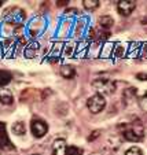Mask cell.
<instances>
[{
	"label": "cell",
	"mask_w": 147,
	"mask_h": 155,
	"mask_svg": "<svg viewBox=\"0 0 147 155\" xmlns=\"http://www.w3.org/2000/svg\"><path fill=\"white\" fill-rule=\"evenodd\" d=\"M94 89L99 95H112L115 91V82L110 78H96L92 82Z\"/></svg>",
	"instance_id": "1"
},
{
	"label": "cell",
	"mask_w": 147,
	"mask_h": 155,
	"mask_svg": "<svg viewBox=\"0 0 147 155\" xmlns=\"http://www.w3.org/2000/svg\"><path fill=\"white\" fill-rule=\"evenodd\" d=\"M25 19V11L18 8V7H12V8L7 10L3 15V21L14 26H21V22Z\"/></svg>",
	"instance_id": "2"
},
{
	"label": "cell",
	"mask_w": 147,
	"mask_h": 155,
	"mask_svg": "<svg viewBox=\"0 0 147 155\" xmlns=\"http://www.w3.org/2000/svg\"><path fill=\"white\" fill-rule=\"evenodd\" d=\"M87 106H88L89 111H91L92 114H98V113H100L103 108H105V106H106V100H105V97H103L102 95L95 94L94 96H91L88 99Z\"/></svg>",
	"instance_id": "3"
},
{
	"label": "cell",
	"mask_w": 147,
	"mask_h": 155,
	"mask_svg": "<svg viewBox=\"0 0 147 155\" xmlns=\"http://www.w3.org/2000/svg\"><path fill=\"white\" fill-rule=\"evenodd\" d=\"M124 137L128 141H140L144 137V129L139 125L131 126V128H128L124 132Z\"/></svg>",
	"instance_id": "4"
},
{
	"label": "cell",
	"mask_w": 147,
	"mask_h": 155,
	"mask_svg": "<svg viewBox=\"0 0 147 155\" xmlns=\"http://www.w3.org/2000/svg\"><path fill=\"white\" fill-rule=\"evenodd\" d=\"M30 129H32V135L35 136V137L40 139V137H43V136H45V133L48 132V125L41 120H32Z\"/></svg>",
	"instance_id": "5"
},
{
	"label": "cell",
	"mask_w": 147,
	"mask_h": 155,
	"mask_svg": "<svg viewBox=\"0 0 147 155\" xmlns=\"http://www.w3.org/2000/svg\"><path fill=\"white\" fill-rule=\"evenodd\" d=\"M135 7H136V3L132 2V0H122V2H118L117 4V10L122 17H128L129 14H132Z\"/></svg>",
	"instance_id": "6"
},
{
	"label": "cell",
	"mask_w": 147,
	"mask_h": 155,
	"mask_svg": "<svg viewBox=\"0 0 147 155\" xmlns=\"http://www.w3.org/2000/svg\"><path fill=\"white\" fill-rule=\"evenodd\" d=\"M45 28V21L41 17H36L35 19L30 22V28H29V32L32 35V37H36L37 35H40Z\"/></svg>",
	"instance_id": "7"
},
{
	"label": "cell",
	"mask_w": 147,
	"mask_h": 155,
	"mask_svg": "<svg viewBox=\"0 0 147 155\" xmlns=\"http://www.w3.org/2000/svg\"><path fill=\"white\" fill-rule=\"evenodd\" d=\"M68 152V144L65 139H56L52 143V154L54 155H66Z\"/></svg>",
	"instance_id": "8"
},
{
	"label": "cell",
	"mask_w": 147,
	"mask_h": 155,
	"mask_svg": "<svg viewBox=\"0 0 147 155\" xmlns=\"http://www.w3.org/2000/svg\"><path fill=\"white\" fill-rule=\"evenodd\" d=\"M0 148L6 150V151H14L15 150L14 144L10 141L8 136L6 135V132H2V133H0Z\"/></svg>",
	"instance_id": "9"
},
{
	"label": "cell",
	"mask_w": 147,
	"mask_h": 155,
	"mask_svg": "<svg viewBox=\"0 0 147 155\" xmlns=\"http://www.w3.org/2000/svg\"><path fill=\"white\" fill-rule=\"evenodd\" d=\"M59 71H61V76L63 78H73L76 76V70H74V68L70 66V64H63Z\"/></svg>",
	"instance_id": "10"
},
{
	"label": "cell",
	"mask_w": 147,
	"mask_h": 155,
	"mask_svg": "<svg viewBox=\"0 0 147 155\" xmlns=\"http://www.w3.org/2000/svg\"><path fill=\"white\" fill-rule=\"evenodd\" d=\"M113 24H114V19H113L110 15H103V17L99 18V25H100V28H103L105 30L110 29V28L113 26Z\"/></svg>",
	"instance_id": "11"
},
{
	"label": "cell",
	"mask_w": 147,
	"mask_h": 155,
	"mask_svg": "<svg viewBox=\"0 0 147 155\" xmlns=\"http://www.w3.org/2000/svg\"><path fill=\"white\" fill-rule=\"evenodd\" d=\"M12 133L17 136H21V135H25V132H26V128H25V124L21 122V121H18V122H15L14 125H12L11 128Z\"/></svg>",
	"instance_id": "12"
},
{
	"label": "cell",
	"mask_w": 147,
	"mask_h": 155,
	"mask_svg": "<svg viewBox=\"0 0 147 155\" xmlns=\"http://www.w3.org/2000/svg\"><path fill=\"white\" fill-rule=\"evenodd\" d=\"M37 50H38V44L36 43V41H35V43L28 44L26 50H25V56H26V58H33Z\"/></svg>",
	"instance_id": "13"
},
{
	"label": "cell",
	"mask_w": 147,
	"mask_h": 155,
	"mask_svg": "<svg viewBox=\"0 0 147 155\" xmlns=\"http://www.w3.org/2000/svg\"><path fill=\"white\" fill-rule=\"evenodd\" d=\"M82 4H84V7H85L88 11H92V10H95V8H98V7H99L100 2H99V0H84V2H82Z\"/></svg>",
	"instance_id": "14"
},
{
	"label": "cell",
	"mask_w": 147,
	"mask_h": 155,
	"mask_svg": "<svg viewBox=\"0 0 147 155\" xmlns=\"http://www.w3.org/2000/svg\"><path fill=\"white\" fill-rule=\"evenodd\" d=\"M11 81V74L8 71H4V70H0V87H4L6 84Z\"/></svg>",
	"instance_id": "15"
},
{
	"label": "cell",
	"mask_w": 147,
	"mask_h": 155,
	"mask_svg": "<svg viewBox=\"0 0 147 155\" xmlns=\"http://www.w3.org/2000/svg\"><path fill=\"white\" fill-rule=\"evenodd\" d=\"M124 47L121 45L120 43L114 44V50H113V54H114V56H117V58H121V56L124 55Z\"/></svg>",
	"instance_id": "16"
},
{
	"label": "cell",
	"mask_w": 147,
	"mask_h": 155,
	"mask_svg": "<svg viewBox=\"0 0 147 155\" xmlns=\"http://www.w3.org/2000/svg\"><path fill=\"white\" fill-rule=\"evenodd\" d=\"M14 102V99H12L11 95H0V103L4 106H8L11 104V103Z\"/></svg>",
	"instance_id": "17"
},
{
	"label": "cell",
	"mask_w": 147,
	"mask_h": 155,
	"mask_svg": "<svg viewBox=\"0 0 147 155\" xmlns=\"http://www.w3.org/2000/svg\"><path fill=\"white\" fill-rule=\"evenodd\" d=\"M81 154H82L81 148H77V147H68L66 155H81Z\"/></svg>",
	"instance_id": "18"
},
{
	"label": "cell",
	"mask_w": 147,
	"mask_h": 155,
	"mask_svg": "<svg viewBox=\"0 0 147 155\" xmlns=\"http://www.w3.org/2000/svg\"><path fill=\"white\" fill-rule=\"evenodd\" d=\"M125 155H143V154H142V150L140 148H138V147H132V148L127 150Z\"/></svg>",
	"instance_id": "19"
},
{
	"label": "cell",
	"mask_w": 147,
	"mask_h": 155,
	"mask_svg": "<svg viewBox=\"0 0 147 155\" xmlns=\"http://www.w3.org/2000/svg\"><path fill=\"white\" fill-rule=\"evenodd\" d=\"M139 104H140V107L143 108L144 111L147 113V95H146V96H143V97H140V99H139Z\"/></svg>",
	"instance_id": "20"
},
{
	"label": "cell",
	"mask_w": 147,
	"mask_h": 155,
	"mask_svg": "<svg viewBox=\"0 0 147 155\" xmlns=\"http://www.w3.org/2000/svg\"><path fill=\"white\" fill-rule=\"evenodd\" d=\"M99 135H100V132L99 130H94L91 133V136L88 137V141H92V140H95L96 137H99Z\"/></svg>",
	"instance_id": "21"
},
{
	"label": "cell",
	"mask_w": 147,
	"mask_h": 155,
	"mask_svg": "<svg viewBox=\"0 0 147 155\" xmlns=\"http://www.w3.org/2000/svg\"><path fill=\"white\" fill-rule=\"evenodd\" d=\"M136 78L140 80V81H147V73H138Z\"/></svg>",
	"instance_id": "22"
},
{
	"label": "cell",
	"mask_w": 147,
	"mask_h": 155,
	"mask_svg": "<svg viewBox=\"0 0 147 155\" xmlns=\"http://www.w3.org/2000/svg\"><path fill=\"white\" fill-rule=\"evenodd\" d=\"M66 15H74V14H79V10H76V8H70V10H66V12H65Z\"/></svg>",
	"instance_id": "23"
},
{
	"label": "cell",
	"mask_w": 147,
	"mask_h": 155,
	"mask_svg": "<svg viewBox=\"0 0 147 155\" xmlns=\"http://www.w3.org/2000/svg\"><path fill=\"white\" fill-rule=\"evenodd\" d=\"M79 26H76V35L79 36L80 33H81V30H82V28H84V25H82V22H80V24H77Z\"/></svg>",
	"instance_id": "24"
},
{
	"label": "cell",
	"mask_w": 147,
	"mask_h": 155,
	"mask_svg": "<svg viewBox=\"0 0 147 155\" xmlns=\"http://www.w3.org/2000/svg\"><path fill=\"white\" fill-rule=\"evenodd\" d=\"M56 3H58V6H65V4H68L69 3V2H68V0H66V2H65V0H59V2H56Z\"/></svg>",
	"instance_id": "25"
},
{
	"label": "cell",
	"mask_w": 147,
	"mask_h": 155,
	"mask_svg": "<svg viewBox=\"0 0 147 155\" xmlns=\"http://www.w3.org/2000/svg\"><path fill=\"white\" fill-rule=\"evenodd\" d=\"M0 130L6 132V125H4V122H0Z\"/></svg>",
	"instance_id": "26"
},
{
	"label": "cell",
	"mask_w": 147,
	"mask_h": 155,
	"mask_svg": "<svg viewBox=\"0 0 147 155\" xmlns=\"http://www.w3.org/2000/svg\"><path fill=\"white\" fill-rule=\"evenodd\" d=\"M89 155H100V154H98V152H94V154H89Z\"/></svg>",
	"instance_id": "27"
},
{
	"label": "cell",
	"mask_w": 147,
	"mask_h": 155,
	"mask_svg": "<svg viewBox=\"0 0 147 155\" xmlns=\"http://www.w3.org/2000/svg\"><path fill=\"white\" fill-rule=\"evenodd\" d=\"M32 155H40V154H32Z\"/></svg>",
	"instance_id": "28"
},
{
	"label": "cell",
	"mask_w": 147,
	"mask_h": 155,
	"mask_svg": "<svg viewBox=\"0 0 147 155\" xmlns=\"http://www.w3.org/2000/svg\"><path fill=\"white\" fill-rule=\"evenodd\" d=\"M2 3H3V2H0V6H2Z\"/></svg>",
	"instance_id": "29"
}]
</instances>
